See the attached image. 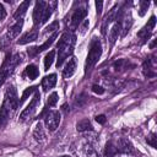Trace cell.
Instances as JSON below:
<instances>
[{
  "label": "cell",
  "instance_id": "6da1fadb",
  "mask_svg": "<svg viewBox=\"0 0 157 157\" xmlns=\"http://www.w3.org/2000/svg\"><path fill=\"white\" fill-rule=\"evenodd\" d=\"M18 97H17V91L13 86H10L5 91L4 101L0 108V129L5 128L10 118L15 114V112L18 108Z\"/></svg>",
  "mask_w": 157,
  "mask_h": 157
},
{
  "label": "cell",
  "instance_id": "7a4b0ae2",
  "mask_svg": "<svg viewBox=\"0 0 157 157\" xmlns=\"http://www.w3.org/2000/svg\"><path fill=\"white\" fill-rule=\"evenodd\" d=\"M76 42V37L71 32H65L61 34L56 48H58V59H56V66L60 67L64 61L72 54L74 52V45Z\"/></svg>",
  "mask_w": 157,
  "mask_h": 157
},
{
  "label": "cell",
  "instance_id": "3957f363",
  "mask_svg": "<svg viewBox=\"0 0 157 157\" xmlns=\"http://www.w3.org/2000/svg\"><path fill=\"white\" fill-rule=\"evenodd\" d=\"M21 63V56L18 54L15 55H6V59L4 60L1 67H0V87L4 85V82L9 78V76L13 72L15 67Z\"/></svg>",
  "mask_w": 157,
  "mask_h": 157
},
{
  "label": "cell",
  "instance_id": "277c9868",
  "mask_svg": "<svg viewBox=\"0 0 157 157\" xmlns=\"http://www.w3.org/2000/svg\"><path fill=\"white\" fill-rule=\"evenodd\" d=\"M102 55V44L99 42V39L97 38H93L91 40V44H90V50H88V54H87V58H86V63H85V71H90L99 60Z\"/></svg>",
  "mask_w": 157,
  "mask_h": 157
},
{
  "label": "cell",
  "instance_id": "5b68a950",
  "mask_svg": "<svg viewBox=\"0 0 157 157\" xmlns=\"http://www.w3.org/2000/svg\"><path fill=\"white\" fill-rule=\"evenodd\" d=\"M39 103H40V94H39L38 91H36V92H34V96H33V98H32V101L29 102V104H28V105L22 110V113L20 114V120H21V121H25L26 119H28L29 117H32L33 113L36 112V109L38 108Z\"/></svg>",
  "mask_w": 157,
  "mask_h": 157
},
{
  "label": "cell",
  "instance_id": "8992f818",
  "mask_svg": "<svg viewBox=\"0 0 157 157\" xmlns=\"http://www.w3.org/2000/svg\"><path fill=\"white\" fill-rule=\"evenodd\" d=\"M45 126L49 131H55L60 124V113L58 110H50L44 117Z\"/></svg>",
  "mask_w": 157,
  "mask_h": 157
},
{
  "label": "cell",
  "instance_id": "52a82bcc",
  "mask_svg": "<svg viewBox=\"0 0 157 157\" xmlns=\"http://www.w3.org/2000/svg\"><path fill=\"white\" fill-rule=\"evenodd\" d=\"M86 15H87V10H86L85 7H77V9L74 11L72 16H71V20H70V28H71V29H76V28L82 23V21L85 20Z\"/></svg>",
  "mask_w": 157,
  "mask_h": 157
},
{
  "label": "cell",
  "instance_id": "ba28073f",
  "mask_svg": "<svg viewBox=\"0 0 157 157\" xmlns=\"http://www.w3.org/2000/svg\"><path fill=\"white\" fill-rule=\"evenodd\" d=\"M56 37H58V32H54L42 45L33 47V48L28 49V55H29V56H34V55H37L38 53H40V52H43V50H45V49H49V47L54 43V40L56 39Z\"/></svg>",
  "mask_w": 157,
  "mask_h": 157
},
{
  "label": "cell",
  "instance_id": "9c48e42d",
  "mask_svg": "<svg viewBox=\"0 0 157 157\" xmlns=\"http://www.w3.org/2000/svg\"><path fill=\"white\" fill-rule=\"evenodd\" d=\"M121 18H123V16H121V12H120L119 16H117V18H115L117 21H115V23L113 25V27H112V29H110V32H109L108 39H109L110 47L115 43V40L118 39L119 33H120V31H121Z\"/></svg>",
  "mask_w": 157,
  "mask_h": 157
},
{
  "label": "cell",
  "instance_id": "30bf717a",
  "mask_svg": "<svg viewBox=\"0 0 157 157\" xmlns=\"http://www.w3.org/2000/svg\"><path fill=\"white\" fill-rule=\"evenodd\" d=\"M47 6V2L45 1H37L36 2V6H34V10H33V22H34V26H40L42 25V16H43V11Z\"/></svg>",
  "mask_w": 157,
  "mask_h": 157
},
{
  "label": "cell",
  "instance_id": "8fae6325",
  "mask_svg": "<svg viewBox=\"0 0 157 157\" xmlns=\"http://www.w3.org/2000/svg\"><path fill=\"white\" fill-rule=\"evenodd\" d=\"M155 25H156V17L155 16H151V18H150V21H148V23L137 33V36L142 39V43H145L148 38H150V34H151V32H152V28L155 27Z\"/></svg>",
  "mask_w": 157,
  "mask_h": 157
},
{
  "label": "cell",
  "instance_id": "7c38bea8",
  "mask_svg": "<svg viewBox=\"0 0 157 157\" xmlns=\"http://www.w3.org/2000/svg\"><path fill=\"white\" fill-rule=\"evenodd\" d=\"M22 26H23V18H22V20H18L13 26H11V27L9 28V31H7V33H6V39H7V40L15 39V38L20 34V32H21V29H22Z\"/></svg>",
  "mask_w": 157,
  "mask_h": 157
},
{
  "label": "cell",
  "instance_id": "4fadbf2b",
  "mask_svg": "<svg viewBox=\"0 0 157 157\" xmlns=\"http://www.w3.org/2000/svg\"><path fill=\"white\" fill-rule=\"evenodd\" d=\"M38 38V31L36 29V28H33V29H31V31H28L27 33H25L18 40H17V44H27V43H29V42H34L36 39Z\"/></svg>",
  "mask_w": 157,
  "mask_h": 157
},
{
  "label": "cell",
  "instance_id": "5bb4252c",
  "mask_svg": "<svg viewBox=\"0 0 157 157\" xmlns=\"http://www.w3.org/2000/svg\"><path fill=\"white\" fill-rule=\"evenodd\" d=\"M75 70H76V59L71 58V59H69V61L66 63V65H65V67L63 70V76L65 78H69V77H71L74 75Z\"/></svg>",
  "mask_w": 157,
  "mask_h": 157
},
{
  "label": "cell",
  "instance_id": "9a60e30c",
  "mask_svg": "<svg viewBox=\"0 0 157 157\" xmlns=\"http://www.w3.org/2000/svg\"><path fill=\"white\" fill-rule=\"evenodd\" d=\"M119 153H120V151L113 141H108L105 144V148H104V156L105 157H118Z\"/></svg>",
  "mask_w": 157,
  "mask_h": 157
},
{
  "label": "cell",
  "instance_id": "2e32d148",
  "mask_svg": "<svg viewBox=\"0 0 157 157\" xmlns=\"http://www.w3.org/2000/svg\"><path fill=\"white\" fill-rule=\"evenodd\" d=\"M55 83H56V75H55V74L47 75V76H44L43 80H42V87H43V90H44L45 92H47L48 90L53 88V87L55 86Z\"/></svg>",
  "mask_w": 157,
  "mask_h": 157
},
{
  "label": "cell",
  "instance_id": "e0dca14e",
  "mask_svg": "<svg viewBox=\"0 0 157 157\" xmlns=\"http://www.w3.org/2000/svg\"><path fill=\"white\" fill-rule=\"evenodd\" d=\"M55 7H56V1H49V2H47V6H45V9L43 11V16H42V25L45 23V22H48V20L50 18L53 11L55 10Z\"/></svg>",
  "mask_w": 157,
  "mask_h": 157
},
{
  "label": "cell",
  "instance_id": "ac0fdd59",
  "mask_svg": "<svg viewBox=\"0 0 157 157\" xmlns=\"http://www.w3.org/2000/svg\"><path fill=\"white\" fill-rule=\"evenodd\" d=\"M118 148L120 152L123 153H128V155H131L134 152V148H132V145L130 144V141L128 139H120L119 142H118Z\"/></svg>",
  "mask_w": 157,
  "mask_h": 157
},
{
  "label": "cell",
  "instance_id": "d6986e66",
  "mask_svg": "<svg viewBox=\"0 0 157 157\" xmlns=\"http://www.w3.org/2000/svg\"><path fill=\"white\" fill-rule=\"evenodd\" d=\"M117 9H118V5H115V6L110 10L109 15H107V16H105V18H104V21H103V25H102V33H103V34H105L107 26H108L113 20H115V18H117Z\"/></svg>",
  "mask_w": 157,
  "mask_h": 157
},
{
  "label": "cell",
  "instance_id": "ffe728a7",
  "mask_svg": "<svg viewBox=\"0 0 157 157\" xmlns=\"http://www.w3.org/2000/svg\"><path fill=\"white\" fill-rule=\"evenodd\" d=\"M29 5H31V1H29V0L23 1V2L17 7L16 12L13 13V17H15L17 21H18V20H22V17H23V15L26 13V11H27V9H28Z\"/></svg>",
  "mask_w": 157,
  "mask_h": 157
},
{
  "label": "cell",
  "instance_id": "44dd1931",
  "mask_svg": "<svg viewBox=\"0 0 157 157\" xmlns=\"http://www.w3.org/2000/svg\"><path fill=\"white\" fill-rule=\"evenodd\" d=\"M131 25H132V18L129 15H126L124 18H121V29H123V33H121V37H125L128 34V32L130 31L131 28Z\"/></svg>",
  "mask_w": 157,
  "mask_h": 157
},
{
  "label": "cell",
  "instance_id": "7402d4cb",
  "mask_svg": "<svg viewBox=\"0 0 157 157\" xmlns=\"http://www.w3.org/2000/svg\"><path fill=\"white\" fill-rule=\"evenodd\" d=\"M33 136L37 141L42 142L45 137V134H44V130H43V125L42 123H37L36 126H34V130H33Z\"/></svg>",
  "mask_w": 157,
  "mask_h": 157
},
{
  "label": "cell",
  "instance_id": "603a6c76",
  "mask_svg": "<svg viewBox=\"0 0 157 157\" xmlns=\"http://www.w3.org/2000/svg\"><path fill=\"white\" fill-rule=\"evenodd\" d=\"M76 128H77V131H81V132L93 130V126H92V124H91V121H90L88 119H82V120H80V121L77 123Z\"/></svg>",
  "mask_w": 157,
  "mask_h": 157
},
{
  "label": "cell",
  "instance_id": "cb8c5ba5",
  "mask_svg": "<svg viewBox=\"0 0 157 157\" xmlns=\"http://www.w3.org/2000/svg\"><path fill=\"white\" fill-rule=\"evenodd\" d=\"M26 75L28 76V78H29V80H34V78H37V77H38L39 71H38V69H37V66H36V65L31 64V65H28V66L26 67Z\"/></svg>",
  "mask_w": 157,
  "mask_h": 157
},
{
  "label": "cell",
  "instance_id": "d4e9b609",
  "mask_svg": "<svg viewBox=\"0 0 157 157\" xmlns=\"http://www.w3.org/2000/svg\"><path fill=\"white\" fill-rule=\"evenodd\" d=\"M54 58H55V52L54 50H50L47 55H45V58H44V70H48L50 66H52V64H53V61H54Z\"/></svg>",
  "mask_w": 157,
  "mask_h": 157
},
{
  "label": "cell",
  "instance_id": "484cf974",
  "mask_svg": "<svg viewBox=\"0 0 157 157\" xmlns=\"http://www.w3.org/2000/svg\"><path fill=\"white\" fill-rule=\"evenodd\" d=\"M36 91H37V88H36L34 86L26 88V90H25V92H23V93H22V96H21V99L18 101V107H20V105H21V104H22V103L28 98V96H31V94H32V93H34Z\"/></svg>",
  "mask_w": 157,
  "mask_h": 157
},
{
  "label": "cell",
  "instance_id": "4316f807",
  "mask_svg": "<svg viewBox=\"0 0 157 157\" xmlns=\"http://www.w3.org/2000/svg\"><path fill=\"white\" fill-rule=\"evenodd\" d=\"M59 96H58V93L56 92H53L50 96H49V98H48V105L49 107H53V105H55L56 104V102H58V98Z\"/></svg>",
  "mask_w": 157,
  "mask_h": 157
},
{
  "label": "cell",
  "instance_id": "83f0119b",
  "mask_svg": "<svg viewBox=\"0 0 157 157\" xmlns=\"http://www.w3.org/2000/svg\"><path fill=\"white\" fill-rule=\"evenodd\" d=\"M148 6H150V2L148 1H140V11H139V15L140 16H144L146 13Z\"/></svg>",
  "mask_w": 157,
  "mask_h": 157
},
{
  "label": "cell",
  "instance_id": "f1b7e54d",
  "mask_svg": "<svg viewBox=\"0 0 157 157\" xmlns=\"http://www.w3.org/2000/svg\"><path fill=\"white\" fill-rule=\"evenodd\" d=\"M156 139H157L156 135H155V134H151V135L146 139V141H147V144L151 145L152 147H156V146H157V144H156Z\"/></svg>",
  "mask_w": 157,
  "mask_h": 157
},
{
  "label": "cell",
  "instance_id": "f546056e",
  "mask_svg": "<svg viewBox=\"0 0 157 157\" xmlns=\"http://www.w3.org/2000/svg\"><path fill=\"white\" fill-rule=\"evenodd\" d=\"M92 91L94 93H97V94H103L104 93V88L101 87V86H98V85H93L92 86Z\"/></svg>",
  "mask_w": 157,
  "mask_h": 157
},
{
  "label": "cell",
  "instance_id": "4dcf8cb0",
  "mask_svg": "<svg viewBox=\"0 0 157 157\" xmlns=\"http://www.w3.org/2000/svg\"><path fill=\"white\" fill-rule=\"evenodd\" d=\"M58 27H59V22H56V21H55V22H53L52 25H49V26H48V27L45 28V29H47L45 32H52V31H55V29H59Z\"/></svg>",
  "mask_w": 157,
  "mask_h": 157
},
{
  "label": "cell",
  "instance_id": "1f68e13d",
  "mask_svg": "<svg viewBox=\"0 0 157 157\" xmlns=\"http://www.w3.org/2000/svg\"><path fill=\"white\" fill-rule=\"evenodd\" d=\"M5 17H6V10H5V7L0 4V21H2Z\"/></svg>",
  "mask_w": 157,
  "mask_h": 157
},
{
  "label": "cell",
  "instance_id": "d6a6232c",
  "mask_svg": "<svg viewBox=\"0 0 157 157\" xmlns=\"http://www.w3.org/2000/svg\"><path fill=\"white\" fill-rule=\"evenodd\" d=\"M96 121L99 123V124H104V123H105V115H103V114L97 115V117H96Z\"/></svg>",
  "mask_w": 157,
  "mask_h": 157
},
{
  "label": "cell",
  "instance_id": "836d02e7",
  "mask_svg": "<svg viewBox=\"0 0 157 157\" xmlns=\"http://www.w3.org/2000/svg\"><path fill=\"white\" fill-rule=\"evenodd\" d=\"M102 6H103L102 1H96V9H97V13L98 15H101V12H102Z\"/></svg>",
  "mask_w": 157,
  "mask_h": 157
},
{
  "label": "cell",
  "instance_id": "e575fe53",
  "mask_svg": "<svg viewBox=\"0 0 157 157\" xmlns=\"http://www.w3.org/2000/svg\"><path fill=\"white\" fill-rule=\"evenodd\" d=\"M87 27H88V20H85V22H83V23L81 25V27H80V29H81V33H85Z\"/></svg>",
  "mask_w": 157,
  "mask_h": 157
},
{
  "label": "cell",
  "instance_id": "d590c367",
  "mask_svg": "<svg viewBox=\"0 0 157 157\" xmlns=\"http://www.w3.org/2000/svg\"><path fill=\"white\" fill-rule=\"evenodd\" d=\"M61 157H70V156H61Z\"/></svg>",
  "mask_w": 157,
  "mask_h": 157
}]
</instances>
